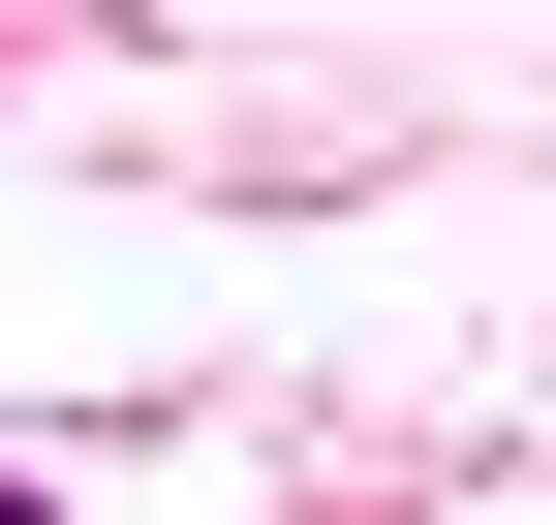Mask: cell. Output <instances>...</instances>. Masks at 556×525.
<instances>
[{
    "label": "cell",
    "instance_id": "6da1fadb",
    "mask_svg": "<svg viewBox=\"0 0 556 525\" xmlns=\"http://www.w3.org/2000/svg\"><path fill=\"white\" fill-rule=\"evenodd\" d=\"M0 525H31V495H0Z\"/></svg>",
    "mask_w": 556,
    "mask_h": 525
}]
</instances>
